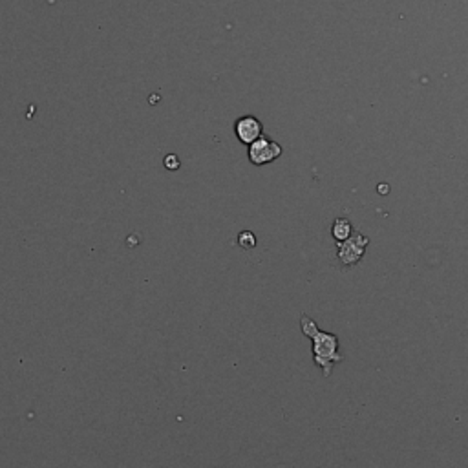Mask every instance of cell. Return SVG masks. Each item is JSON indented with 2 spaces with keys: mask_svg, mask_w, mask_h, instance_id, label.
Segmentation results:
<instances>
[{
  "mask_svg": "<svg viewBox=\"0 0 468 468\" xmlns=\"http://www.w3.org/2000/svg\"><path fill=\"white\" fill-rule=\"evenodd\" d=\"M300 329L307 338H311L313 363L322 370L324 377H329L333 373V366L344 361V355L338 352V337L335 333L322 331L318 324L307 315H302L300 318Z\"/></svg>",
  "mask_w": 468,
  "mask_h": 468,
  "instance_id": "obj_1",
  "label": "cell"
},
{
  "mask_svg": "<svg viewBox=\"0 0 468 468\" xmlns=\"http://www.w3.org/2000/svg\"><path fill=\"white\" fill-rule=\"evenodd\" d=\"M370 245V238L364 236L363 232H353L352 236L337 242V257L344 267H352L363 260L364 252Z\"/></svg>",
  "mask_w": 468,
  "mask_h": 468,
  "instance_id": "obj_2",
  "label": "cell"
},
{
  "mask_svg": "<svg viewBox=\"0 0 468 468\" xmlns=\"http://www.w3.org/2000/svg\"><path fill=\"white\" fill-rule=\"evenodd\" d=\"M247 156H249V162L252 165L262 166L267 163H272L275 159L282 156V146L278 145L277 141L272 139H267V137H258L257 141L249 145V150H247Z\"/></svg>",
  "mask_w": 468,
  "mask_h": 468,
  "instance_id": "obj_3",
  "label": "cell"
},
{
  "mask_svg": "<svg viewBox=\"0 0 468 468\" xmlns=\"http://www.w3.org/2000/svg\"><path fill=\"white\" fill-rule=\"evenodd\" d=\"M234 132H236L238 141H242L243 145H251L258 137H262L263 126L254 116H243L234 123Z\"/></svg>",
  "mask_w": 468,
  "mask_h": 468,
  "instance_id": "obj_4",
  "label": "cell"
},
{
  "mask_svg": "<svg viewBox=\"0 0 468 468\" xmlns=\"http://www.w3.org/2000/svg\"><path fill=\"white\" fill-rule=\"evenodd\" d=\"M331 234L337 242H344V240H347V238L353 234L352 222H349L347 218H337V220L333 222Z\"/></svg>",
  "mask_w": 468,
  "mask_h": 468,
  "instance_id": "obj_5",
  "label": "cell"
},
{
  "mask_svg": "<svg viewBox=\"0 0 468 468\" xmlns=\"http://www.w3.org/2000/svg\"><path fill=\"white\" fill-rule=\"evenodd\" d=\"M238 243H240V247H243V249H252V247L257 245V236H254L251 231H243L238 234Z\"/></svg>",
  "mask_w": 468,
  "mask_h": 468,
  "instance_id": "obj_6",
  "label": "cell"
},
{
  "mask_svg": "<svg viewBox=\"0 0 468 468\" xmlns=\"http://www.w3.org/2000/svg\"><path fill=\"white\" fill-rule=\"evenodd\" d=\"M165 166L168 171H177L180 168V159H177L176 154H171V156L165 157Z\"/></svg>",
  "mask_w": 468,
  "mask_h": 468,
  "instance_id": "obj_7",
  "label": "cell"
}]
</instances>
